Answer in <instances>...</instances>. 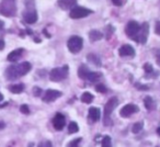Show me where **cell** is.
Here are the masks:
<instances>
[{"label": "cell", "instance_id": "cell-1", "mask_svg": "<svg viewBox=\"0 0 160 147\" xmlns=\"http://www.w3.org/2000/svg\"><path fill=\"white\" fill-rule=\"evenodd\" d=\"M32 69V65L29 62H23L17 65H11L5 71V76L8 80H16L23 77Z\"/></svg>", "mask_w": 160, "mask_h": 147}, {"label": "cell", "instance_id": "cell-2", "mask_svg": "<svg viewBox=\"0 0 160 147\" xmlns=\"http://www.w3.org/2000/svg\"><path fill=\"white\" fill-rule=\"evenodd\" d=\"M0 14L7 18H12L17 14L16 0H1L0 3Z\"/></svg>", "mask_w": 160, "mask_h": 147}, {"label": "cell", "instance_id": "cell-3", "mask_svg": "<svg viewBox=\"0 0 160 147\" xmlns=\"http://www.w3.org/2000/svg\"><path fill=\"white\" fill-rule=\"evenodd\" d=\"M69 73V67L68 65H64L62 67H56L53 68L49 71V80L54 81V83H58V81L64 80L67 78Z\"/></svg>", "mask_w": 160, "mask_h": 147}, {"label": "cell", "instance_id": "cell-4", "mask_svg": "<svg viewBox=\"0 0 160 147\" xmlns=\"http://www.w3.org/2000/svg\"><path fill=\"white\" fill-rule=\"evenodd\" d=\"M118 98L113 97L111 98L104 105V119H103V124L105 126H109V125L112 124V120H111V114L112 112L115 110V108L118 107Z\"/></svg>", "mask_w": 160, "mask_h": 147}, {"label": "cell", "instance_id": "cell-5", "mask_svg": "<svg viewBox=\"0 0 160 147\" xmlns=\"http://www.w3.org/2000/svg\"><path fill=\"white\" fill-rule=\"evenodd\" d=\"M82 46H83V40L78 35L71 36L67 41V47H68L69 52L72 54L79 53L82 49Z\"/></svg>", "mask_w": 160, "mask_h": 147}, {"label": "cell", "instance_id": "cell-6", "mask_svg": "<svg viewBox=\"0 0 160 147\" xmlns=\"http://www.w3.org/2000/svg\"><path fill=\"white\" fill-rule=\"evenodd\" d=\"M93 11L90 9H87L85 7H80V6H75L72 9H70V12H69V17L71 19H82L85 17L89 16V14H92Z\"/></svg>", "mask_w": 160, "mask_h": 147}, {"label": "cell", "instance_id": "cell-7", "mask_svg": "<svg viewBox=\"0 0 160 147\" xmlns=\"http://www.w3.org/2000/svg\"><path fill=\"white\" fill-rule=\"evenodd\" d=\"M38 16L36 10L33 7H27V10L23 12V21L28 24H34L38 21Z\"/></svg>", "mask_w": 160, "mask_h": 147}, {"label": "cell", "instance_id": "cell-8", "mask_svg": "<svg viewBox=\"0 0 160 147\" xmlns=\"http://www.w3.org/2000/svg\"><path fill=\"white\" fill-rule=\"evenodd\" d=\"M148 34H149V24L147 22H144L140 25V30L137 35H136V38H134V41L139 43V44H145L147 42V38H148Z\"/></svg>", "mask_w": 160, "mask_h": 147}, {"label": "cell", "instance_id": "cell-9", "mask_svg": "<svg viewBox=\"0 0 160 147\" xmlns=\"http://www.w3.org/2000/svg\"><path fill=\"white\" fill-rule=\"evenodd\" d=\"M139 30H140L139 23L136 22V21H129L126 24V28H125V33H126V35L129 38L134 40L136 38V35L138 34V32H139Z\"/></svg>", "mask_w": 160, "mask_h": 147}, {"label": "cell", "instance_id": "cell-10", "mask_svg": "<svg viewBox=\"0 0 160 147\" xmlns=\"http://www.w3.org/2000/svg\"><path fill=\"white\" fill-rule=\"evenodd\" d=\"M62 96V91H58V90H55V89H48L45 91L44 96L42 97L43 101L46 103H51V102H54L55 100H57L58 98Z\"/></svg>", "mask_w": 160, "mask_h": 147}, {"label": "cell", "instance_id": "cell-11", "mask_svg": "<svg viewBox=\"0 0 160 147\" xmlns=\"http://www.w3.org/2000/svg\"><path fill=\"white\" fill-rule=\"evenodd\" d=\"M139 111V108L136 104H133V103H129V104H126L121 109L120 111V115L122 118H129L132 114L137 113Z\"/></svg>", "mask_w": 160, "mask_h": 147}, {"label": "cell", "instance_id": "cell-12", "mask_svg": "<svg viewBox=\"0 0 160 147\" xmlns=\"http://www.w3.org/2000/svg\"><path fill=\"white\" fill-rule=\"evenodd\" d=\"M66 124V118L64 116V114L62 113H56V115L53 119V126L56 131H62L65 127Z\"/></svg>", "mask_w": 160, "mask_h": 147}, {"label": "cell", "instance_id": "cell-13", "mask_svg": "<svg viewBox=\"0 0 160 147\" xmlns=\"http://www.w3.org/2000/svg\"><path fill=\"white\" fill-rule=\"evenodd\" d=\"M118 54L122 57H133V56H135V49H134V47L132 45L124 44L120 47Z\"/></svg>", "mask_w": 160, "mask_h": 147}, {"label": "cell", "instance_id": "cell-14", "mask_svg": "<svg viewBox=\"0 0 160 147\" xmlns=\"http://www.w3.org/2000/svg\"><path fill=\"white\" fill-rule=\"evenodd\" d=\"M23 52H24V49H23V48H17V49H13V51H12L11 53L8 54L7 59L9 60V62H11V63L18 62V60L21 58V56L23 55Z\"/></svg>", "mask_w": 160, "mask_h": 147}, {"label": "cell", "instance_id": "cell-15", "mask_svg": "<svg viewBox=\"0 0 160 147\" xmlns=\"http://www.w3.org/2000/svg\"><path fill=\"white\" fill-rule=\"evenodd\" d=\"M101 118V111L99 108L91 107L89 109V119L91 122H98Z\"/></svg>", "mask_w": 160, "mask_h": 147}, {"label": "cell", "instance_id": "cell-16", "mask_svg": "<svg viewBox=\"0 0 160 147\" xmlns=\"http://www.w3.org/2000/svg\"><path fill=\"white\" fill-rule=\"evenodd\" d=\"M77 3V0H58V6L62 10L72 9Z\"/></svg>", "mask_w": 160, "mask_h": 147}, {"label": "cell", "instance_id": "cell-17", "mask_svg": "<svg viewBox=\"0 0 160 147\" xmlns=\"http://www.w3.org/2000/svg\"><path fill=\"white\" fill-rule=\"evenodd\" d=\"M103 38H104L103 33H101L98 30H91V31L89 32V38L91 42H98V41L102 40Z\"/></svg>", "mask_w": 160, "mask_h": 147}, {"label": "cell", "instance_id": "cell-18", "mask_svg": "<svg viewBox=\"0 0 160 147\" xmlns=\"http://www.w3.org/2000/svg\"><path fill=\"white\" fill-rule=\"evenodd\" d=\"M87 59L89 60V62L91 63V64H93L94 66H97V67H101V65H102L100 57H99L98 55H96L94 53L88 54V55H87Z\"/></svg>", "mask_w": 160, "mask_h": 147}, {"label": "cell", "instance_id": "cell-19", "mask_svg": "<svg viewBox=\"0 0 160 147\" xmlns=\"http://www.w3.org/2000/svg\"><path fill=\"white\" fill-rule=\"evenodd\" d=\"M90 69L88 68L86 65H81V66L79 67V69H78V76L80 77L81 79H85V80H87V77L88 75L90 74Z\"/></svg>", "mask_w": 160, "mask_h": 147}, {"label": "cell", "instance_id": "cell-20", "mask_svg": "<svg viewBox=\"0 0 160 147\" xmlns=\"http://www.w3.org/2000/svg\"><path fill=\"white\" fill-rule=\"evenodd\" d=\"M8 89H9V91L12 92V94H18L23 92V90H24V85H23V84H16V85L9 86Z\"/></svg>", "mask_w": 160, "mask_h": 147}, {"label": "cell", "instance_id": "cell-21", "mask_svg": "<svg viewBox=\"0 0 160 147\" xmlns=\"http://www.w3.org/2000/svg\"><path fill=\"white\" fill-rule=\"evenodd\" d=\"M144 104L145 108H146L148 111H152V110L156 109V102L151 97H146L144 99Z\"/></svg>", "mask_w": 160, "mask_h": 147}, {"label": "cell", "instance_id": "cell-22", "mask_svg": "<svg viewBox=\"0 0 160 147\" xmlns=\"http://www.w3.org/2000/svg\"><path fill=\"white\" fill-rule=\"evenodd\" d=\"M94 97L92 96V94H90V92H83L82 96L80 97V100H81V102L86 103V104H90V103L93 101Z\"/></svg>", "mask_w": 160, "mask_h": 147}, {"label": "cell", "instance_id": "cell-23", "mask_svg": "<svg viewBox=\"0 0 160 147\" xmlns=\"http://www.w3.org/2000/svg\"><path fill=\"white\" fill-rule=\"evenodd\" d=\"M101 77H102V74L101 73H98V71H90V74L87 77V80L91 81V83H96Z\"/></svg>", "mask_w": 160, "mask_h": 147}, {"label": "cell", "instance_id": "cell-24", "mask_svg": "<svg viewBox=\"0 0 160 147\" xmlns=\"http://www.w3.org/2000/svg\"><path fill=\"white\" fill-rule=\"evenodd\" d=\"M79 131V126L76 122H70L68 125V133L69 134H75Z\"/></svg>", "mask_w": 160, "mask_h": 147}, {"label": "cell", "instance_id": "cell-25", "mask_svg": "<svg viewBox=\"0 0 160 147\" xmlns=\"http://www.w3.org/2000/svg\"><path fill=\"white\" fill-rule=\"evenodd\" d=\"M142 129H144V123L137 122L133 125V127H132V132H133L134 134H137V133H139V132H142Z\"/></svg>", "mask_w": 160, "mask_h": 147}, {"label": "cell", "instance_id": "cell-26", "mask_svg": "<svg viewBox=\"0 0 160 147\" xmlns=\"http://www.w3.org/2000/svg\"><path fill=\"white\" fill-rule=\"evenodd\" d=\"M101 144H102L103 147H110V146H111V144H112L111 137H110L109 135L104 136V137L102 138V140H101Z\"/></svg>", "mask_w": 160, "mask_h": 147}, {"label": "cell", "instance_id": "cell-27", "mask_svg": "<svg viewBox=\"0 0 160 147\" xmlns=\"http://www.w3.org/2000/svg\"><path fill=\"white\" fill-rule=\"evenodd\" d=\"M96 91H98V92H100V94H107L108 92V89H107V87H105L103 84H98V85L96 86Z\"/></svg>", "mask_w": 160, "mask_h": 147}, {"label": "cell", "instance_id": "cell-28", "mask_svg": "<svg viewBox=\"0 0 160 147\" xmlns=\"http://www.w3.org/2000/svg\"><path fill=\"white\" fill-rule=\"evenodd\" d=\"M82 140V138L79 137V138H75V139H72L71 142L68 143V146H71V147H75V146H78V144H79L80 142Z\"/></svg>", "mask_w": 160, "mask_h": 147}, {"label": "cell", "instance_id": "cell-29", "mask_svg": "<svg viewBox=\"0 0 160 147\" xmlns=\"http://www.w3.org/2000/svg\"><path fill=\"white\" fill-rule=\"evenodd\" d=\"M144 70L146 71V74H151L153 71V68H152V65H150L149 63L144 65Z\"/></svg>", "mask_w": 160, "mask_h": 147}, {"label": "cell", "instance_id": "cell-30", "mask_svg": "<svg viewBox=\"0 0 160 147\" xmlns=\"http://www.w3.org/2000/svg\"><path fill=\"white\" fill-rule=\"evenodd\" d=\"M20 111L22 112L23 114H29L30 113V109H29V105L28 104H22L20 108Z\"/></svg>", "mask_w": 160, "mask_h": 147}, {"label": "cell", "instance_id": "cell-31", "mask_svg": "<svg viewBox=\"0 0 160 147\" xmlns=\"http://www.w3.org/2000/svg\"><path fill=\"white\" fill-rule=\"evenodd\" d=\"M135 87L137 88L138 90H145V91H147V90H149V87L146 85H142V84H135Z\"/></svg>", "mask_w": 160, "mask_h": 147}, {"label": "cell", "instance_id": "cell-32", "mask_svg": "<svg viewBox=\"0 0 160 147\" xmlns=\"http://www.w3.org/2000/svg\"><path fill=\"white\" fill-rule=\"evenodd\" d=\"M33 94H34V97H41V94H42V89H41L40 87H34Z\"/></svg>", "mask_w": 160, "mask_h": 147}, {"label": "cell", "instance_id": "cell-33", "mask_svg": "<svg viewBox=\"0 0 160 147\" xmlns=\"http://www.w3.org/2000/svg\"><path fill=\"white\" fill-rule=\"evenodd\" d=\"M155 32H156V34H158V35H160V21H157V22H156Z\"/></svg>", "mask_w": 160, "mask_h": 147}, {"label": "cell", "instance_id": "cell-34", "mask_svg": "<svg viewBox=\"0 0 160 147\" xmlns=\"http://www.w3.org/2000/svg\"><path fill=\"white\" fill-rule=\"evenodd\" d=\"M52 143L49 142V140H45V142H42V143H40V144H38V146L40 147H44V146H52Z\"/></svg>", "mask_w": 160, "mask_h": 147}, {"label": "cell", "instance_id": "cell-35", "mask_svg": "<svg viewBox=\"0 0 160 147\" xmlns=\"http://www.w3.org/2000/svg\"><path fill=\"white\" fill-rule=\"evenodd\" d=\"M112 3L116 7H120V6L123 5V0H112Z\"/></svg>", "mask_w": 160, "mask_h": 147}, {"label": "cell", "instance_id": "cell-36", "mask_svg": "<svg viewBox=\"0 0 160 147\" xmlns=\"http://www.w3.org/2000/svg\"><path fill=\"white\" fill-rule=\"evenodd\" d=\"M156 59H157V64L160 66V51H158V53H156Z\"/></svg>", "mask_w": 160, "mask_h": 147}, {"label": "cell", "instance_id": "cell-37", "mask_svg": "<svg viewBox=\"0 0 160 147\" xmlns=\"http://www.w3.org/2000/svg\"><path fill=\"white\" fill-rule=\"evenodd\" d=\"M5 48V41L2 38H0V51H2Z\"/></svg>", "mask_w": 160, "mask_h": 147}, {"label": "cell", "instance_id": "cell-38", "mask_svg": "<svg viewBox=\"0 0 160 147\" xmlns=\"http://www.w3.org/2000/svg\"><path fill=\"white\" fill-rule=\"evenodd\" d=\"M3 28H5V22H3L2 20H0V32L2 31Z\"/></svg>", "mask_w": 160, "mask_h": 147}, {"label": "cell", "instance_id": "cell-39", "mask_svg": "<svg viewBox=\"0 0 160 147\" xmlns=\"http://www.w3.org/2000/svg\"><path fill=\"white\" fill-rule=\"evenodd\" d=\"M6 127V124L3 122H0V129H3Z\"/></svg>", "mask_w": 160, "mask_h": 147}, {"label": "cell", "instance_id": "cell-40", "mask_svg": "<svg viewBox=\"0 0 160 147\" xmlns=\"http://www.w3.org/2000/svg\"><path fill=\"white\" fill-rule=\"evenodd\" d=\"M3 100V94H0V102Z\"/></svg>", "mask_w": 160, "mask_h": 147}, {"label": "cell", "instance_id": "cell-41", "mask_svg": "<svg viewBox=\"0 0 160 147\" xmlns=\"http://www.w3.org/2000/svg\"><path fill=\"white\" fill-rule=\"evenodd\" d=\"M157 134H158V135L160 136V126H159V127H158V129H157Z\"/></svg>", "mask_w": 160, "mask_h": 147}]
</instances>
